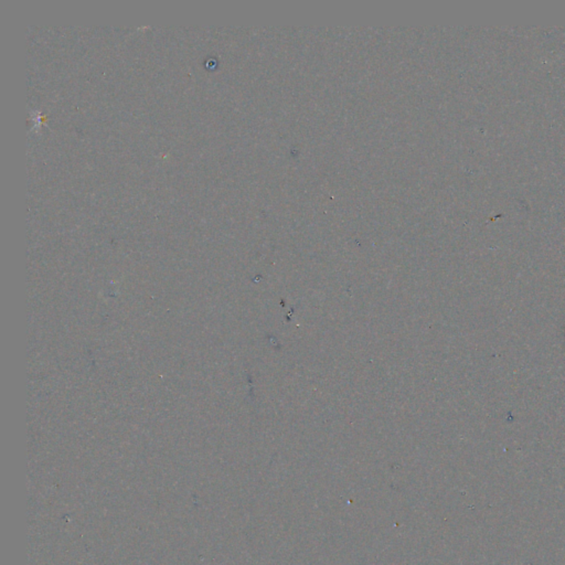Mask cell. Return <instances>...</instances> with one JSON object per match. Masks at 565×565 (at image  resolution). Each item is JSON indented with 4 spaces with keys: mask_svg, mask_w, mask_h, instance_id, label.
<instances>
[]
</instances>
